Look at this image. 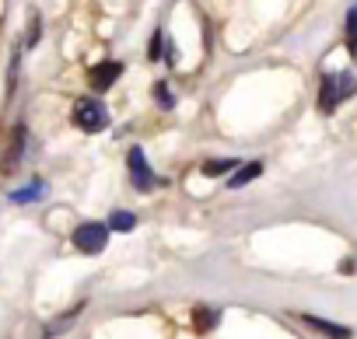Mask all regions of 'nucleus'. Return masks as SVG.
I'll return each mask as SVG.
<instances>
[{
    "label": "nucleus",
    "mask_w": 357,
    "mask_h": 339,
    "mask_svg": "<svg viewBox=\"0 0 357 339\" xmlns=\"http://www.w3.org/2000/svg\"><path fill=\"white\" fill-rule=\"evenodd\" d=\"M354 91H357V77L354 74H326L322 84H319V109L322 112H333Z\"/></svg>",
    "instance_id": "1"
},
{
    "label": "nucleus",
    "mask_w": 357,
    "mask_h": 339,
    "mask_svg": "<svg viewBox=\"0 0 357 339\" xmlns=\"http://www.w3.org/2000/svg\"><path fill=\"white\" fill-rule=\"evenodd\" d=\"M74 126L84 133H102L109 126V112L98 98H77L74 102Z\"/></svg>",
    "instance_id": "2"
},
{
    "label": "nucleus",
    "mask_w": 357,
    "mask_h": 339,
    "mask_svg": "<svg viewBox=\"0 0 357 339\" xmlns=\"http://www.w3.org/2000/svg\"><path fill=\"white\" fill-rule=\"evenodd\" d=\"M74 249L77 252H84V255H98L102 249H105V242H109V228L102 224V221H88V224H81L77 231H74Z\"/></svg>",
    "instance_id": "3"
},
{
    "label": "nucleus",
    "mask_w": 357,
    "mask_h": 339,
    "mask_svg": "<svg viewBox=\"0 0 357 339\" xmlns=\"http://www.w3.org/2000/svg\"><path fill=\"white\" fill-rule=\"evenodd\" d=\"M130 182L137 186V193H151V189L161 182V179L151 172V164H147V157H144L140 147L130 150Z\"/></svg>",
    "instance_id": "4"
},
{
    "label": "nucleus",
    "mask_w": 357,
    "mask_h": 339,
    "mask_svg": "<svg viewBox=\"0 0 357 339\" xmlns=\"http://www.w3.org/2000/svg\"><path fill=\"white\" fill-rule=\"evenodd\" d=\"M119 77H123V63H119V60H105V63H95V67L88 70V81H91L95 91H109Z\"/></svg>",
    "instance_id": "5"
},
{
    "label": "nucleus",
    "mask_w": 357,
    "mask_h": 339,
    "mask_svg": "<svg viewBox=\"0 0 357 339\" xmlns=\"http://www.w3.org/2000/svg\"><path fill=\"white\" fill-rule=\"evenodd\" d=\"M308 329H315L319 336H326V339H350L354 336V329L350 325H336V322H326V318H319V315H298Z\"/></svg>",
    "instance_id": "6"
},
{
    "label": "nucleus",
    "mask_w": 357,
    "mask_h": 339,
    "mask_svg": "<svg viewBox=\"0 0 357 339\" xmlns=\"http://www.w3.org/2000/svg\"><path fill=\"white\" fill-rule=\"evenodd\" d=\"M190 318H193V332L204 336V332H214V329L221 325V308H214V304H197Z\"/></svg>",
    "instance_id": "7"
},
{
    "label": "nucleus",
    "mask_w": 357,
    "mask_h": 339,
    "mask_svg": "<svg viewBox=\"0 0 357 339\" xmlns=\"http://www.w3.org/2000/svg\"><path fill=\"white\" fill-rule=\"evenodd\" d=\"M84 308H88V304H84V301H77V304H74L70 311H63V315H56L53 322H46V329H43V339L63 336V332H67V329L74 325V318H77V315H84Z\"/></svg>",
    "instance_id": "8"
},
{
    "label": "nucleus",
    "mask_w": 357,
    "mask_h": 339,
    "mask_svg": "<svg viewBox=\"0 0 357 339\" xmlns=\"http://www.w3.org/2000/svg\"><path fill=\"white\" fill-rule=\"evenodd\" d=\"M25 136H29V129H25V126H15V133H11V147H8V154H4V172H8V175L15 172V168H18V161H22Z\"/></svg>",
    "instance_id": "9"
},
{
    "label": "nucleus",
    "mask_w": 357,
    "mask_h": 339,
    "mask_svg": "<svg viewBox=\"0 0 357 339\" xmlns=\"http://www.w3.org/2000/svg\"><path fill=\"white\" fill-rule=\"evenodd\" d=\"M259 175H263V161H249V164L235 168L231 179H228V186H231V189H242V186H249V182L259 179Z\"/></svg>",
    "instance_id": "10"
},
{
    "label": "nucleus",
    "mask_w": 357,
    "mask_h": 339,
    "mask_svg": "<svg viewBox=\"0 0 357 339\" xmlns=\"http://www.w3.org/2000/svg\"><path fill=\"white\" fill-rule=\"evenodd\" d=\"M242 161H235V157H214V161H207L204 164V175L207 179H218V175H228V172H235Z\"/></svg>",
    "instance_id": "11"
},
{
    "label": "nucleus",
    "mask_w": 357,
    "mask_h": 339,
    "mask_svg": "<svg viewBox=\"0 0 357 339\" xmlns=\"http://www.w3.org/2000/svg\"><path fill=\"white\" fill-rule=\"evenodd\" d=\"M343 39H347V49H350V56H357V4H350V11H347Z\"/></svg>",
    "instance_id": "12"
},
{
    "label": "nucleus",
    "mask_w": 357,
    "mask_h": 339,
    "mask_svg": "<svg viewBox=\"0 0 357 339\" xmlns=\"http://www.w3.org/2000/svg\"><path fill=\"white\" fill-rule=\"evenodd\" d=\"M11 200L15 203H36V200H43V179H32L29 186H22L18 193H11Z\"/></svg>",
    "instance_id": "13"
},
{
    "label": "nucleus",
    "mask_w": 357,
    "mask_h": 339,
    "mask_svg": "<svg viewBox=\"0 0 357 339\" xmlns=\"http://www.w3.org/2000/svg\"><path fill=\"white\" fill-rule=\"evenodd\" d=\"M109 231H133L137 228V214H130V210H116V214H109V224H105Z\"/></svg>",
    "instance_id": "14"
},
{
    "label": "nucleus",
    "mask_w": 357,
    "mask_h": 339,
    "mask_svg": "<svg viewBox=\"0 0 357 339\" xmlns=\"http://www.w3.org/2000/svg\"><path fill=\"white\" fill-rule=\"evenodd\" d=\"M154 102H158L161 109H172V105H175V98H172V91H168V84H165V81H158V84H154Z\"/></svg>",
    "instance_id": "15"
},
{
    "label": "nucleus",
    "mask_w": 357,
    "mask_h": 339,
    "mask_svg": "<svg viewBox=\"0 0 357 339\" xmlns=\"http://www.w3.org/2000/svg\"><path fill=\"white\" fill-rule=\"evenodd\" d=\"M161 42H165V32L158 29V32H154V39H151V49H147V56H151V60H161Z\"/></svg>",
    "instance_id": "16"
},
{
    "label": "nucleus",
    "mask_w": 357,
    "mask_h": 339,
    "mask_svg": "<svg viewBox=\"0 0 357 339\" xmlns=\"http://www.w3.org/2000/svg\"><path fill=\"white\" fill-rule=\"evenodd\" d=\"M39 32H43V22H39V15H36V18H32V29H29V39H25V46H29V49L39 42Z\"/></svg>",
    "instance_id": "17"
}]
</instances>
